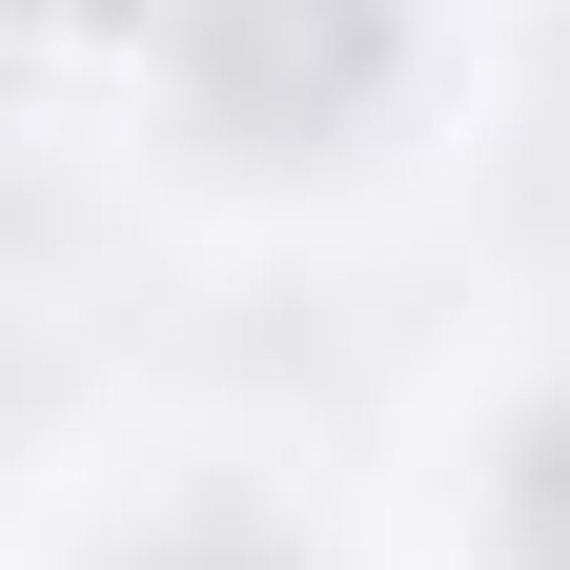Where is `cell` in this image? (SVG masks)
Listing matches in <instances>:
<instances>
[{
	"mask_svg": "<svg viewBox=\"0 0 570 570\" xmlns=\"http://www.w3.org/2000/svg\"><path fill=\"white\" fill-rule=\"evenodd\" d=\"M510 530H530V570H570V387L530 407V449H510Z\"/></svg>",
	"mask_w": 570,
	"mask_h": 570,
	"instance_id": "obj_2",
	"label": "cell"
},
{
	"mask_svg": "<svg viewBox=\"0 0 570 570\" xmlns=\"http://www.w3.org/2000/svg\"><path fill=\"white\" fill-rule=\"evenodd\" d=\"M184 82L225 142H346L387 82V0H184Z\"/></svg>",
	"mask_w": 570,
	"mask_h": 570,
	"instance_id": "obj_1",
	"label": "cell"
},
{
	"mask_svg": "<svg viewBox=\"0 0 570 570\" xmlns=\"http://www.w3.org/2000/svg\"><path fill=\"white\" fill-rule=\"evenodd\" d=\"M142 570H285L265 530H184V550H142Z\"/></svg>",
	"mask_w": 570,
	"mask_h": 570,
	"instance_id": "obj_3",
	"label": "cell"
}]
</instances>
